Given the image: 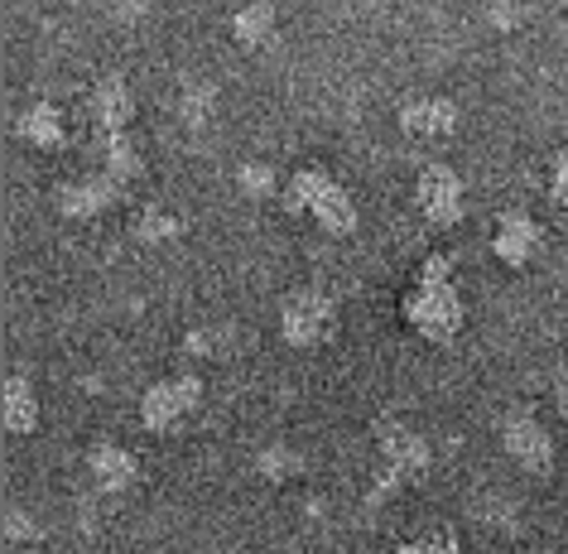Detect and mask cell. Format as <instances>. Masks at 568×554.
<instances>
[{
  "instance_id": "obj_1",
  "label": "cell",
  "mask_w": 568,
  "mask_h": 554,
  "mask_svg": "<svg viewBox=\"0 0 568 554\" xmlns=\"http://www.w3.org/2000/svg\"><path fill=\"white\" fill-rule=\"evenodd\" d=\"M448 255H429V261L419 265V280L415 290L405 294V323L415 329L419 338H429V343H448L453 333L463 329V300L458 290L448 285Z\"/></svg>"
},
{
  "instance_id": "obj_2",
  "label": "cell",
  "mask_w": 568,
  "mask_h": 554,
  "mask_svg": "<svg viewBox=\"0 0 568 554\" xmlns=\"http://www.w3.org/2000/svg\"><path fill=\"white\" fill-rule=\"evenodd\" d=\"M284 203L294 212H308L323 232H352V226H357V208H352L347 189L333 174H323V169H300V174H290V183H284Z\"/></svg>"
},
{
  "instance_id": "obj_3",
  "label": "cell",
  "mask_w": 568,
  "mask_h": 554,
  "mask_svg": "<svg viewBox=\"0 0 568 554\" xmlns=\"http://www.w3.org/2000/svg\"><path fill=\"white\" fill-rule=\"evenodd\" d=\"M280 333L294 347H318L337 333V304L323 290H294L280 300Z\"/></svg>"
},
{
  "instance_id": "obj_4",
  "label": "cell",
  "mask_w": 568,
  "mask_h": 554,
  "mask_svg": "<svg viewBox=\"0 0 568 554\" xmlns=\"http://www.w3.org/2000/svg\"><path fill=\"white\" fill-rule=\"evenodd\" d=\"M197 401H203V381L197 376H164V381H154V386L145 391V401H140V420H145V430L169 434V430H179V424L193 415Z\"/></svg>"
},
{
  "instance_id": "obj_5",
  "label": "cell",
  "mask_w": 568,
  "mask_h": 554,
  "mask_svg": "<svg viewBox=\"0 0 568 554\" xmlns=\"http://www.w3.org/2000/svg\"><path fill=\"white\" fill-rule=\"evenodd\" d=\"M415 203L434 226H458L463 222V179L448 164H424L415 183Z\"/></svg>"
},
{
  "instance_id": "obj_6",
  "label": "cell",
  "mask_w": 568,
  "mask_h": 554,
  "mask_svg": "<svg viewBox=\"0 0 568 554\" xmlns=\"http://www.w3.org/2000/svg\"><path fill=\"white\" fill-rule=\"evenodd\" d=\"M424 467H429V444L409 430H386V439H381V487H376V496L400 487V482H419Z\"/></svg>"
},
{
  "instance_id": "obj_7",
  "label": "cell",
  "mask_w": 568,
  "mask_h": 554,
  "mask_svg": "<svg viewBox=\"0 0 568 554\" xmlns=\"http://www.w3.org/2000/svg\"><path fill=\"white\" fill-rule=\"evenodd\" d=\"M121 189H125L121 179H111L106 169H92V174L68 179L63 189L53 193V203H59L63 218H97V212H106L111 203H116Z\"/></svg>"
},
{
  "instance_id": "obj_8",
  "label": "cell",
  "mask_w": 568,
  "mask_h": 554,
  "mask_svg": "<svg viewBox=\"0 0 568 554\" xmlns=\"http://www.w3.org/2000/svg\"><path fill=\"white\" fill-rule=\"evenodd\" d=\"M501 444H506L510 459L525 467V473H539V477H545L549 467H554V439L545 434V424H539L535 415H506Z\"/></svg>"
},
{
  "instance_id": "obj_9",
  "label": "cell",
  "mask_w": 568,
  "mask_h": 554,
  "mask_svg": "<svg viewBox=\"0 0 568 554\" xmlns=\"http://www.w3.org/2000/svg\"><path fill=\"white\" fill-rule=\"evenodd\" d=\"M88 121L97 125V135H116L125 131V125L135 121V92L125 88V78H102V82H92V92H88Z\"/></svg>"
},
{
  "instance_id": "obj_10",
  "label": "cell",
  "mask_w": 568,
  "mask_h": 554,
  "mask_svg": "<svg viewBox=\"0 0 568 554\" xmlns=\"http://www.w3.org/2000/svg\"><path fill=\"white\" fill-rule=\"evenodd\" d=\"M491 251L496 261L520 270L525 261H535L539 251V222L525 218V212H501V222H496V236H491Z\"/></svg>"
},
{
  "instance_id": "obj_11",
  "label": "cell",
  "mask_w": 568,
  "mask_h": 554,
  "mask_svg": "<svg viewBox=\"0 0 568 554\" xmlns=\"http://www.w3.org/2000/svg\"><path fill=\"white\" fill-rule=\"evenodd\" d=\"M88 473L102 492H125L140 477V463H135V453H125L121 444H92L88 449Z\"/></svg>"
},
{
  "instance_id": "obj_12",
  "label": "cell",
  "mask_w": 568,
  "mask_h": 554,
  "mask_svg": "<svg viewBox=\"0 0 568 554\" xmlns=\"http://www.w3.org/2000/svg\"><path fill=\"white\" fill-rule=\"evenodd\" d=\"M400 125L419 140H434V135H448L458 125V107L448 97H415V102L400 107Z\"/></svg>"
},
{
  "instance_id": "obj_13",
  "label": "cell",
  "mask_w": 568,
  "mask_h": 554,
  "mask_svg": "<svg viewBox=\"0 0 568 554\" xmlns=\"http://www.w3.org/2000/svg\"><path fill=\"white\" fill-rule=\"evenodd\" d=\"M97 169H106L111 179L131 183V179H140V169H145V160H140L135 140L125 135V131H116V135H97Z\"/></svg>"
},
{
  "instance_id": "obj_14",
  "label": "cell",
  "mask_w": 568,
  "mask_h": 554,
  "mask_svg": "<svg viewBox=\"0 0 568 554\" xmlns=\"http://www.w3.org/2000/svg\"><path fill=\"white\" fill-rule=\"evenodd\" d=\"M16 131H20V140H30V145H39V150H59L63 145V117H59V107L53 102L24 107Z\"/></svg>"
},
{
  "instance_id": "obj_15",
  "label": "cell",
  "mask_w": 568,
  "mask_h": 554,
  "mask_svg": "<svg viewBox=\"0 0 568 554\" xmlns=\"http://www.w3.org/2000/svg\"><path fill=\"white\" fill-rule=\"evenodd\" d=\"M6 430L10 434H34L39 430V395L24 376H10L6 381Z\"/></svg>"
},
{
  "instance_id": "obj_16",
  "label": "cell",
  "mask_w": 568,
  "mask_h": 554,
  "mask_svg": "<svg viewBox=\"0 0 568 554\" xmlns=\"http://www.w3.org/2000/svg\"><path fill=\"white\" fill-rule=\"evenodd\" d=\"M270 30H275V10L265 6V0H255V6H241L236 10V20H232V34H236V44H265Z\"/></svg>"
},
{
  "instance_id": "obj_17",
  "label": "cell",
  "mask_w": 568,
  "mask_h": 554,
  "mask_svg": "<svg viewBox=\"0 0 568 554\" xmlns=\"http://www.w3.org/2000/svg\"><path fill=\"white\" fill-rule=\"evenodd\" d=\"M183 232V222L179 218H169L164 208H140L135 218H131V236L140 241V246H154V241H169V236H179Z\"/></svg>"
},
{
  "instance_id": "obj_18",
  "label": "cell",
  "mask_w": 568,
  "mask_h": 554,
  "mask_svg": "<svg viewBox=\"0 0 568 554\" xmlns=\"http://www.w3.org/2000/svg\"><path fill=\"white\" fill-rule=\"evenodd\" d=\"M255 467H261V473H265L270 482H284V477L300 473V453L284 449V444H270V449L261 453V459H255Z\"/></svg>"
},
{
  "instance_id": "obj_19",
  "label": "cell",
  "mask_w": 568,
  "mask_h": 554,
  "mask_svg": "<svg viewBox=\"0 0 568 554\" xmlns=\"http://www.w3.org/2000/svg\"><path fill=\"white\" fill-rule=\"evenodd\" d=\"M212 102H217V88H207V82H193V88H183V97H179L183 121H189V125H203L207 111H212Z\"/></svg>"
},
{
  "instance_id": "obj_20",
  "label": "cell",
  "mask_w": 568,
  "mask_h": 554,
  "mask_svg": "<svg viewBox=\"0 0 568 554\" xmlns=\"http://www.w3.org/2000/svg\"><path fill=\"white\" fill-rule=\"evenodd\" d=\"M395 554H463L458 540L453 535H424V540H409V545H400Z\"/></svg>"
},
{
  "instance_id": "obj_21",
  "label": "cell",
  "mask_w": 568,
  "mask_h": 554,
  "mask_svg": "<svg viewBox=\"0 0 568 554\" xmlns=\"http://www.w3.org/2000/svg\"><path fill=\"white\" fill-rule=\"evenodd\" d=\"M549 198L559 208H568V145L554 154V164H549Z\"/></svg>"
},
{
  "instance_id": "obj_22",
  "label": "cell",
  "mask_w": 568,
  "mask_h": 554,
  "mask_svg": "<svg viewBox=\"0 0 568 554\" xmlns=\"http://www.w3.org/2000/svg\"><path fill=\"white\" fill-rule=\"evenodd\" d=\"M241 189H246V193H270V189H275V169H270V164H246Z\"/></svg>"
},
{
  "instance_id": "obj_23",
  "label": "cell",
  "mask_w": 568,
  "mask_h": 554,
  "mask_svg": "<svg viewBox=\"0 0 568 554\" xmlns=\"http://www.w3.org/2000/svg\"><path fill=\"white\" fill-rule=\"evenodd\" d=\"M6 516H10V521H6V535H10V540H34V525L24 521V511H16V506H10Z\"/></svg>"
},
{
  "instance_id": "obj_24",
  "label": "cell",
  "mask_w": 568,
  "mask_h": 554,
  "mask_svg": "<svg viewBox=\"0 0 568 554\" xmlns=\"http://www.w3.org/2000/svg\"><path fill=\"white\" fill-rule=\"evenodd\" d=\"M554 395H559V405L568 410V357L559 362V372H554Z\"/></svg>"
},
{
  "instance_id": "obj_25",
  "label": "cell",
  "mask_w": 568,
  "mask_h": 554,
  "mask_svg": "<svg viewBox=\"0 0 568 554\" xmlns=\"http://www.w3.org/2000/svg\"><path fill=\"white\" fill-rule=\"evenodd\" d=\"M116 10H125V20H135L145 10V0H116Z\"/></svg>"
},
{
  "instance_id": "obj_26",
  "label": "cell",
  "mask_w": 568,
  "mask_h": 554,
  "mask_svg": "<svg viewBox=\"0 0 568 554\" xmlns=\"http://www.w3.org/2000/svg\"><path fill=\"white\" fill-rule=\"evenodd\" d=\"M554 6H568V0H554Z\"/></svg>"
}]
</instances>
